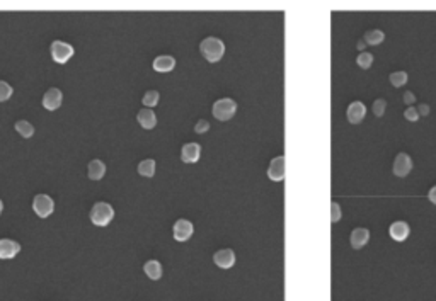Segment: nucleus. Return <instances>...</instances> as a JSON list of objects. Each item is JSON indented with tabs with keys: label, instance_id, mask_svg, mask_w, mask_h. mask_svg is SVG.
<instances>
[{
	"label": "nucleus",
	"instance_id": "obj_3",
	"mask_svg": "<svg viewBox=\"0 0 436 301\" xmlns=\"http://www.w3.org/2000/svg\"><path fill=\"white\" fill-rule=\"evenodd\" d=\"M235 112H237V102L234 99H230V97L220 99L213 104V116L218 121H229L230 117H234Z\"/></svg>",
	"mask_w": 436,
	"mask_h": 301
},
{
	"label": "nucleus",
	"instance_id": "obj_22",
	"mask_svg": "<svg viewBox=\"0 0 436 301\" xmlns=\"http://www.w3.org/2000/svg\"><path fill=\"white\" fill-rule=\"evenodd\" d=\"M16 130L22 138H31L34 135V126L29 121H17Z\"/></svg>",
	"mask_w": 436,
	"mask_h": 301
},
{
	"label": "nucleus",
	"instance_id": "obj_15",
	"mask_svg": "<svg viewBox=\"0 0 436 301\" xmlns=\"http://www.w3.org/2000/svg\"><path fill=\"white\" fill-rule=\"evenodd\" d=\"M368 240H370V232L367 228H354L351 232L349 242H351L353 248H361L368 243Z\"/></svg>",
	"mask_w": 436,
	"mask_h": 301
},
{
	"label": "nucleus",
	"instance_id": "obj_28",
	"mask_svg": "<svg viewBox=\"0 0 436 301\" xmlns=\"http://www.w3.org/2000/svg\"><path fill=\"white\" fill-rule=\"evenodd\" d=\"M341 219V208H339L337 203H331V221L332 223H337Z\"/></svg>",
	"mask_w": 436,
	"mask_h": 301
},
{
	"label": "nucleus",
	"instance_id": "obj_23",
	"mask_svg": "<svg viewBox=\"0 0 436 301\" xmlns=\"http://www.w3.org/2000/svg\"><path fill=\"white\" fill-rule=\"evenodd\" d=\"M390 84H392L394 87H402L404 84H407V73L405 71H394V73H390Z\"/></svg>",
	"mask_w": 436,
	"mask_h": 301
},
{
	"label": "nucleus",
	"instance_id": "obj_32",
	"mask_svg": "<svg viewBox=\"0 0 436 301\" xmlns=\"http://www.w3.org/2000/svg\"><path fill=\"white\" fill-rule=\"evenodd\" d=\"M404 102H405V104H409V106L414 104V102H416V95H414L410 90H407V92L404 94Z\"/></svg>",
	"mask_w": 436,
	"mask_h": 301
},
{
	"label": "nucleus",
	"instance_id": "obj_14",
	"mask_svg": "<svg viewBox=\"0 0 436 301\" xmlns=\"http://www.w3.org/2000/svg\"><path fill=\"white\" fill-rule=\"evenodd\" d=\"M409 232H410V228L405 221H394L389 227L390 237H392L395 242H404V240L409 237Z\"/></svg>",
	"mask_w": 436,
	"mask_h": 301
},
{
	"label": "nucleus",
	"instance_id": "obj_31",
	"mask_svg": "<svg viewBox=\"0 0 436 301\" xmlns=\"http://www.w3.org/2000/svg\"><path fill=\"white\" fill-rule=\"evenodd\" d=\"M416 111H418V114L419 116H428L429 114V106L428 104H419L418 107H416Z\"/></svg>",
	"mask_w": 436,
	"mask_h": 301
},
{
	"label": "nucleus",
	"instance_id": "obj_17",
	"mask_svg": "<svg viewBox=\"0 0 436 301\" xmlns=\"http://www.w3.org/2000/svg\"><path fill=\"white\" fill-rule=\"evenodd\" d=\"M176 66L174 56L171 55H160L154 60V70L155 71H171Z\"/></svg>",
	"mask_w": 436,
	"mask_h": 301
},
{
	"label": "nucleus",
	"instance_id": "obj_11",
	"mask_svg": "<svg viewBox=\"0 0 436 301\" xmlns=\"http://www.w3.org/2000/svg\"><path fill=\"white\" fill-rule=\"evenodd\" d=\"M365 114H367V107H365L363 102L354 101L348 106L346 116H348V121L351 122V124H358V122H361Z\"/></svg>",
	"mask_w": 436,
	"mask_h": 301
},
{
	"label": "nucleus",
	"instance_id": "obj_35",
	"mask_svg": "<svg viewBox=\"0 0 436 301\" xmlns=\"http://www.w3.org/2000/svg\"><path fill=\"white\" fill-rule=\"evenodd\" d=\"M2 209H4V203L0 201V213H2Z\"/></svg>",
	"mask_w": 436,
	"mask_h": 301
},
{
	"label": "nucleus",
	"instance_id": "obj_6",
	"mask_svg": "<svg viewBox=\"0 0 436 301\" xmlns=\"http://www.w3.org/2000/svg\"><path fill=\"white\" fill-rule=\"evenodd\" d=\"M285 173H286V158L283 155L273 158L270 167H268V177L275 182H281L285 179Z\"/></svg>",
	"mask_w": 436,
	"mask_h": 301
},
{
	"label": "nucleus",
	"instance_id": "obj_4",
	"mask_svg": "<svg viewBox=\"0 0 436 301\" xmlns=\"http://www.w3.org/2000/svg\"><path fill=\"white\" fill-rule=\"evenodd\" d=\"M33 209H34V213H36L39 218H46V216H50V214L53 213L55 203H53V199L48 196V194H38V196L34 197V201H33Z\"/></svg>",
	"mask_w": 436,
	"mask_h": 301
},
{
	"label": "nucleus",
	"instance_id": "obj_8",
	"mask_svg": "<svg viewBox=\"0 0 436 301\" xmlns=\"http://www.w3.org/2000/svg\"><path fill=\"white\" fill-rule=\"evenodd\" d=\"M213 262L222 269H230L235 264V254L232 248H222L213 255Z\"/></svg>",
	"mask_w": 436,
	"mask_h": 301
},
{
	"label": "nucleus",
	"instance_id": "obj_21",
	"mask_svg": "<svg viewBox=\"0 0 436 301\" xmlns=\"http://www.w3.org/2000/svg\"><path fill=\"white\" fill-rule=\"evenodd\" d=\"M138 173H140V175H143V177H154V173H155V160L147 158V160L140 162Z\"/></svg>",
	"mask_w": 436,
	"mask_h": 301
},
{
	"label": "nucleus",
	"instance_id": "obj_12",
	"mask_svg": "<svg viewBox=\"0 0 436 301\" xmlns=\"http://www.w3.org/2000/svg\"><path fill=\"white\" fill-rule=\"evenodd\" d=\"M201 157V146L198 143H186L181 150V160L184 163H196Z\"/></svg>",
	"mask_w": 436,
	"mask_h": 301
},
{
	"label": "nucleus",
	"instance_id": "obj_24",
	"mask_svg": "<svg viewBox=\"0 0 436 301\" xmlns=\"http://www.w3.org/2000/svg\"><path fill=\"white\" fill-rule=\"evenodd\" d=\"M356 63L361 66L363 70L370 68V66H372V63H373V55H372V53H367V51H361V53H359V56L356 58Z\"/></svg>",
	"mask_w": 436,
	"mask_h": 301
},
{
	"label": "nucleus",
	"instance_id": "obj_5",
	"mask_svg": "<svg viewBox=\"0 0 436 301\" xmlns=\"http://www.w3.org/2000/svg\"><path fill=\"white\" fill-rule=\"evenodd\" d=\"M52 56L57 63H65L74 56V46L63 41H53L52 43Z\"/></svg>",
	"mask_w": 436,
	"mask_h": 301
},
{
	"label": "nucleus",
	"instance_id": "obj_16",
	"mask_svg": "<svg viewBox=\"0 0 436 301\" xmlns=\"http://www.w3.org/2000/svg\"><path fill=\"white\" fill-rule=\"evenodd\" d=\"M136 119H138V122L141 124V128H145V130H152V128H155L157 124V116L155 112L152 109H141L138 112V116H136Z\"/></svg>",
	"mask_w": 436,
	"mask_h": 301
},
{
	"label": "nucleus",
	"instance_id": "obj_27",
	"mask_svg": "<svg viewBox=\"0 0 436 301\" xmlns=\"http://www.w3.org/2000/svg\"><path fill=\"white\" fill-rule=\"evenodd\" d=\"M385 107H387V101H385V99H377L373 102V114L378 116V117L383 116Z\"/></svg>",
	"mask_w": 436,
	"mask_h": 301
},
{
	"label": "nucleus",
	"instance_id": "obj_33",
	"mask_svg": "<svg viewBox=\"0 0 436 301\" xmlns=\"http://www.w3.org/2000/svg\"><path fill=\"white\" fill-rule=\"evenodd\" d=\"M428 199H429V201L433 203L434 206H436V186L429 189V192H428Z\"/></svg>",
	"mask_w": 436,
	"mask_h": 301
},
{
	"label": "nucleus",
	"instance_id": "obj_30",
	"mask_svg": "<svg viewBox=\"0 0 436 301\" xmlns=\"http://www.w3.org/2000/svg\"><path fill=\"white\" fill-rule=\"evenodd\" d=\"M210 130V122H208L206 119H200L196 122V126H195V131L196 133H205V131H208Z\"/></svg>",
	"mask_w": 436,
	"mask_h": 301
},
{
	"label": "nucleus",
	"instance_id": "obj_2",
	"mask_svg": "<svg viewBox=\"0 0 436 301\" xmlns=\"http://www.w3.org/2000/svg\"><path fill=\"white\" fill-rule=\"evenodd\" d=\"M114 218V209L109 203H95L90 209V221L98 227H106Z\"/></svg>",
	"mask_w": 436,
	"mask_h": 301
},
{
	"label": "nucleus",
	"instance_id": "obj_20",
	"mask_svg": "<svg viewBox=\"0 0 436 301\" xmlns=\"http://www.w3.org/2000/svg\"><path fill=\"white\" fill-rule=\"evenodd\" d=\"M383 38H385L383 31H380V29H372V31H367V33H365L363 41H365V43H367V44H373V46H377V44L382 43Z\"/></svg>",
	"mask_w": 436,
	"mask_h": 301
},
{
	"label": "nucleus",
	"instance_id": "obj_7",
	"mask_svg": "<svg viewBox=\"0 0 436 301\" xmlns=\"http://www.w3.org/2000/svg\"><path fill=\"white\" fill-rule=\"evenodd\" d=\"M192 232H195V227H192V223L189 221V219H177V221L174 223V228H172V233H174V238L177 240V242H186V240L191 238Z\"/></svg>",
	"mask_w": 436,
	"mask_h": 301
},
{
	"label": "nucleus",
	"instance_id": "obj_26",
	"mask_svg": "<svg viewBox=\"0 0 436 301\" xmlns=\"http://www.w3.org/2000/svg\"><path fill=\"white\" fill-rule=\"evenodd\" d=\"M12 95V87L7 84V82L0 80V102L7 101L9 97Z\"/></svg>",
	"mask_w": 436,
	"mask_h": 301
},
{
	"label": "nucleus",
	"instance_id": "obj_13",
	"mask_svg": "<svg viewBox=\"0 0 436 301\" xmlns=\"http://www.w3.org/2000/svg\"><path fill=\"white\" fill-rule=\"evenodd\" d=\"M62 101H63V95H62V90L60 89H50L46 94L43 97V106L46 107L48 111H55L62 106Z\"/></svg>",
	"mask_w": 436,
	"mask_h": 301
},
{
	"label": "nucleus",
	"instance_id": "obj_25",
	"mask_svg": "<svg viewBox=\"0 0 436 301\" xmlns=\"http://www.w3.org/2000/svg\"><path fill=\"white\" fill-rule=\"evenodd\" d=\"M159 92L157 90H149V92H145V95H143V104L149 107H154V106H157L159 104Z\"/></svg>",
	"mask_w": 436,
	"mask_h": 301
},
{
	"label": "nucleus",
	"instance_id": "obj_19",
	"mask_svg": "<svg viewBox=\"0 0 436 301\" xmlns=\"http://www.w3.org/2000/svg\"><path fill=\"white\" fill-rule=\"evenodd\" d=\"M106 173V165L101 160H92L89 163V179L92 181H101Z\"/></svg>",
	"mask_w": 436,
	"mask_h": 301
},
{
	"label": "nucleus",
	"instance_id": "obj_34",
	"mask_svg": "<svg viewBox=\"0 0 436 301\" xmlns=\"http://www.w3.org/2000/svg\"><path fill=\"white\" fill-rule=\"evenodd\" d=\"M365 46H367V43H365L363 39H359V41H358V44H356V48H358L359 51H363V49H365Z\"/></svg>",
	"mask_w": 436,
	"mask_h": 301
},
{
	"label": "nucleus",
	"instance_id": "obj_10",
	"mask_svg": "<svg viewBox=\"0 0 436 301\" xmlns=\"http://www.w3.org/2000/svg\"><path fill=\"white\" fill-rule=\"evenodd\" d=\"M21 252V245L16 240L0 238V259H14Z\"/></svg>",
	"mask_w": 436,
	"mask_h": 301
},
{
	"label": "nucleus",
	"instance_id": "obj_29",
	"mask_svg": "<svg viewBox=\"0 0 436 301\" xmlns=\"http://www.w3.org/2000/svg\"><path fill=\"white\" fill-rule=\"evenodd\" d=\"M404 117L407 121H418L419 119V114H418V111H416V107H413V106H409L407 109L404 111Z\"/></svg>",
	"mask_w": 436,
	"mask_h": 301
},
{
	"label": "nucleus",
	"instance_id": "obj_9",
	"mask_svg": "<svg viewBox=\"0 0 436 301\" xmlns=\"http://www.w3.org/2000/svg\"><path fill=\"white\" fill-rule=\"evenodd\" d=\"M410 170H413V160H410V157L407 153H399L394 162V173L397 177H405Z\"/></svg>",
	"mask_w": 436,
	"mask_h": 301
},
{
	"label": "nucleus",
	"instance_id": "obj_18",
	"mask_svg": "<svg viewBox=\"0 0 436 301\" xmlns=\"http://www.w3.org/2000/svg\"><path fill=\"white\" fill-rule=\"evenodd\" d=\"M143 270H145V274L154 281L162 278V265L159 260H147L143 265Z\"/></svg>",
	"mask_w": 436,
	"mask_h": 301
},
{
	"label": "nucleus",
	"instance_id": "obj_1",
	"mask_svg": "<svg viewBox=\"0 0 436 301\" xmlns=\"http://www.w3.org/2000/svg\"><path fill=\"white\" fill-rule=\"evenodd\" d=\"M200 51L205 56V60L215 63V61H220L222 56L225 55V43L222 39L210 36V38H205L200 43Z\"/></svg>",
	"mask_w": 436,
	"mask_h": 301
}]
</instances>
